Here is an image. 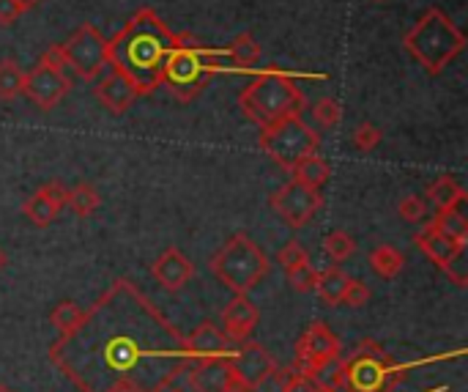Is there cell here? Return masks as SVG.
I'll list each match as a JSON object with an SVG mask.
<instances>
[{"label":"cell","mask_w":468,"mask_h":392,"mask_svg":"<svg viewBox=\"0 0 468 392\" xmlns=\"http://www.w3.org/2000/svg\"><path fill=\"white\" fill-rule=\"evenodd\" d=\"M25 71L17 61H0V102H14L22 94Z\"/></svg>","instance_id":"28"},{"label":"cell","mask_w":468,"mask_h":392,"mask_svg":"<svg viewBox=\"0 0 468 392\" xmlns=\"http://www.w3.org/2000/svg\"><path fill=\"white\" fill-rule=\"evenodd\" d=\"M222 53L230 61V69H238V71H252L261 61V45L252 39L249 33L236 36V39L228 45V50H222Z\"/></svg>","instance_id":"21"},{"label":"cell","mask_w":468,"mask_h":392,"mask_svg":"<svg viewBox=\"0 0 468 392\" xmlns=\"http://www.w3.org/2000/svg\"><path fill=\"white\" fill-rule=\"evenodd\" d=\"M269 258L246 233H233L211 258V272L236 294H249L269 274Z\"/></svg>","instance_id":"4"},{"label":"cell","mask_w":468,"mask_h":392,"mask_svg":"<svg viewBox=\"0 0 468 392\" xmlns=\"http://www.w3.org/2000/svg\"><path fill=\"white\" fill-rule=\"evenodd\" d=\"M71 88V75L69 69H61V66H52L47 61L39 58L30 71H25V86H22V94L39 107V110H52V107L61 104V99L69 94Z\"/></svg>","instance_id":"10"},{"label":"cell","mask_w":468,"mask_h":392,"mask_svg":"<svg viewBox=\"0 0 468 392\" xmlns=\"http://www.w3.org/2000/svg\"><path fill=\"white\" fill-rule=\"evenodd\" d=\"M178 42L182 36L173 33L154 9H140L126 28L107 42V58L140 96H149L162 86L165 61Z\"/></svg>","instance_id":"1"},{"label":"cell","mask_w":468,"mask_h":392,"mask_svg":"<svg viewBox=\"0 0 468 392\" xmlns=\"http://www.w3.org/2000/svg\"><path fill=\"white\" fill-rule=\"evenodd\" d=\"M190 384H192L195 392H230L236 381H233V373H230V365H228V356L192 363Z\"/></svg>","instance_id":"16"},{"label":"cell","mask_w":468,"mask_h":392,"mask_svg":"<svg viewBox=\"0 0 468 392\" xmlns=\"http://www.w3.org/2000/svg\"><path fill=\"white\" fill-rule=\"evenodd\" d=\"M427 225H433L439 233H444L447 239H452L455 244H463L468 241V220H465V214L460 206L455 208H441L433 220H427Z\"/></svg>","instance_id":"22"},{"label":"cell","mask_w":468,"mask_h":392,"mask_svg":"<svg viewBox=\"0 0 468 392\" xmlns=\"http://www.w3.org/2000/svg\"><path fill=\"white\" fill-rule=\"evenodd\" d=\"M427 198H430V203H433L439 211L441 208H455V206L465 203V190L455 182L452 176H441V178H436L433 184H430Z\"/></svg>","instance_id":"24"},{"label":"cell","mask_w":468,"mask_h":392,"mask_svg":"<svg viewBox=\"0 0 468 392\" xmlns=\"http://www.w3.org/2000/svg\"><path fill=\"white\" fill-rule=\"evenodd\" d=\"M398 214H400V217H403L406 223H414V225L430 220L427 203H424L419 195H406V198H400V203H398Z\"/></svg>","instance_id":"32"},{"label":"cell","mask_w":468,"mask_h":392,"mask_svg":"<svg viewBox=\"0 0 468 392\" xmlns=\"http://www.w3.org/2000/svg\"><path fill=\"white\" fill-rule=\"evenodd\" d=\"M20 17H22V9L14 4V0H0V25L9 28V25H14Z\"/></svg>","instance_id":"36"},{"label":"cell","mask_w":468,"mask_h":392,"mask_svg":"<svg viewBox=\"0 0 468 392\" xmlns=\"http://www.w3.org/2000/svg\"><path fill=\"white\" fill-rule=\"evenodd\" d=\"M187 356L192 363L198 360H217V356H228L230 354V340L225 338V332L220 327H214L211 321L200 324L190 338H187Z\"/></svg>","instance_id":"19"},{"label":"cell","mask_w":468,"mask_h":392,"mask_svg":"<svg viewBox=\"0 0 468 392\" xmlns=\"http://www.w3.org/2000/svg\"><path fill=\"white\" fill-rule=\"evenodd\" d=\"M269 203L282 217L285 225L299 231L318 214V208L323 206V198H320V190L304 187L296 178H291V182H285L277 192H271Z\"/></svg>","instance_id":"9"},{"label":"cell","mask_w":468,"mask_h":392,"mask_svg":"<svg viewBox=\"0 0 468 392\" xmlns=\"http://www.w3.org/2000/svg\"><path fill=\"white\" fill-rule=\"evenodd\" d=\"M345 282H348V274L340 266H329V269L318 272L315 291L327 305H340L343 302V291H345Z\"/></svg>","instance_id":"25"},{"label":"cell","mask_w":468,"mask_h":392,"mask_svg":"<svg viewBox=\"0 0 468 392\" xmlns=\"http://www.w3.org/2000/svg\"><path fill=\"white\" fill-rule=\"evenodd\" d=\"M238 107L252 124L266 129L282 118L302 116L304 94L296 78L287 71H258L255 80H249V86L238 94Z\"/></svg>","instance_id":"2"},{"label":"cell","mask_w":468,"mask_h":392,"mask_svg":"<svg viewBox=\"0 0 468 392\" xmlns=\"http://www.w3.org/2000/svg\"><path fill=\"white\" fill-rule=\"evenodd\" d=\"M304 261H310V256H307V249L299 244V241H287L279 253H277V264L287 272V269H294V266H299V264H304Z\"/></svg>","instance_id":"35"},{"label":"cell","mask_w":468,"mask_h":392,"mask_svg":"<svg viewBox=\"0 0 468 392\" xmlns=\"http://www.w3.org/2000/svg\"><path fill=\"white\" fill-rule=\"evenodd\" d=\"M225 53L222 50H211V47H198V45H187V36H182L167 61H165V71H162V86H167L178 99H192L200 88H206L208 78L217 71L222 63Z\"/></svg>","instance_id":"5"},{"label":"cell","mask_w":468,"mask_h":392,"mask_svg":"<svg viewBox=\"0 0 468 392\" xmlns=\"http://www.w3.org/2000/svg\"><path fill=\"white\" fill-rule=\"evenodd\" d=\"M107 392H142L134 381H129V379H121L118 384H113L110 389H107Z\"/></svg>","instance_id":"37"},{"label":"cell","mask_w":468,"mask_h":392,"mask_svg":"<svg viewBox=\"0 0 468 392\" xmlns=\"http://www.w3.org/2000/svg\"><path fill=\"white\" fill-rule=\"evenodd\" d=\"M14 4H17V6L22 9V14H25V12H30V9H36V6H39L42 0H14Z\"/></svg>","instance_id":"38"},{"label":"cell","mask_w":468,"mask_h":392,"mask_svg":"<svg viewBox=\"0 0 468 392\" xmlns=\"http://www.w3.org/2000/svg\"><path fill=\"white\" fill-rule=\"evenodd\" d=\"M170 392H184V389H170Z\"/></svg>","instance_id":"40"},{"label":"cell","mask_w":468,"mask_h":392,"mask_svg":"<svg viewBox=\"0 0 468 392\" xmlns=\"http://www.w3.org/2000/svg\"><path fill=\"white\" fill-rule=\"evenodd\" d=\"M351 140H353V146H356L359 151H373V149L378 146V143L383 140V132H381L375 124L365 121V124H359V127L353 129Z\"/></svg>","instance_id":"34"},{"label":"cell","mask_w":468,"mask_h":392,"mask_svg":"<svg viewBox=\"0 0 468 392\" xmlns=\"http://www.w3.org/2000/svg\"><path fill=\"white\" fill-rule=\"evenodd\" d=\"M291 173H294V178H296L299 184L312 187V190H323V187L329 184V178H332V167H329V162L323 159L318 151L302 157V159L291 167Z\"/></svg>","instance_id":"20"},{"label":"cell","mask_w":468,"mask_h":392,"mask_svg":"<svg viewBox=\"0 0 468 392\" xmlns=\"http://www.w3.org/2000/svg\"><path fill=\"white\" fill-rule=\"evenodd\" d=\"M403 45L411 53V58L419 66H424L427 75H441V71L463 53L465 36L441 9H430L406 33Z\"/></svg>","instance_id":"3"},{"label":"cell","mask_w":468,"mask_h":392,"mask_svg":"<svg viewBox=\"0 0 468 392\" xmlns=\"http://www.w3.org/2000/svg\"><path fill=\"white\" fill-rule=\"evenodd\" d=\"M367 302H370V285L362 282V280L348 277L345 291H343V302H340V305H345V307H351V310H359V307H365Z\"/></svg>","instance_id":"33"},{"label":"cell","mask_w":468,"mask_h":392,"mask_svg":"<svg viewBox=\"0 0 468 392\" xmlns=\"http://www.w3.org/2000/svg\"><path fill=\"white\" fill-rule=\"evenodd\" d=\"M285 274H287V285H291V289H294L296 294H310V291H315L318 272H315V266H312L310 261H304V264H299V266H294V269H287Z\"/></svg>","instance_id":"31"},{"label":"cell","mask_w":468,"mask_h":392,"mask_svg":"<svg viewBox=\"0 0 468 392\" xmlns=\"http://www.w3.org/2000/svg\"><path fill=\"white\" fill-rule=\"evenodd\" d=\"M318 146H320L318 132L302 116L282 118V121L266 127L261 135V149L285 170H291L302 157L315 154Z\"/></svg>","instance_id":"7"},{"label":"cell","mask_w":468,"mask_h":392,"mask_svg":"<svg viewBox=\"0 0 468 392\" xmlns=\"http://www.w3.org/2000/svg\"><path fill=\"white\" fill-rule=\"evenodd\" d=\"M312 118H315L323 129H335V127H340V121H343V104H340L337 99H332V96H323V99H318L315 107H312Z\"/></svg>","instance_id":"30"},{"label":"cell","mask_w":468,"mask_h":392,"mask_svg":"<svg viewBox=\"0 0 468 392\" xmlns=\"http://www.w3.org/2000/svg\"><path fill=\"white\" fill-rule=\"evenodd\" d=\"M375 4H383V0H375Z\"/></svg>","instance_id":"41"},{"label":"cell","mask_w":468,"mask_h":392,"mask_svg":"<svg viewBox=\"0 0 468 392\" xmlns=\"http://www.w3.org/2000/svg\"><path fill=\"white\" fill-rule=\"evenodd\" d=\"M50 321H52V327L61 330L63 335H71V332H77L83 324H85V313L77 302H71V299H63L52 307L50 313Z\"/></svg>","instance_id":"26"},{"label":"cell","mask_w":468,"mask_h":392,"mask_svg":"<svg viewBox=\"0 0 468 392\" xmlns=\"http://www.w3.org/2000/svg\"><path fill=\"white\" fill-rule=\"evenodd\" d=\"M343 371L345 384L353 392H391L406 379V371L373 340L359 346L356 354L343 365Z\"/></svg>","instance_id":"6"},{"label":"cell","mask_w":468,"mask_h":392,"mask_svg":"<svg viewBox=\"0 0 468 392\" xmlns=\"http://www.w3.org/2000/svg\"><path fill=\"white\" fill-rule=\"evenodd\" d=\"M66 198H69V190L61 184V182H50V184H42L36 190L25 203H22V214L25 220L36 228H47L52 225L61 211L66 208Z\"/></svg>","instance_id":"13"},{"label":"cell","mask_w":468,"mask_h":392,"mask_svg":"<svg viewBox=\"0 0 468 392\" xmlns=\"http://www.w3.org/2000/svg\"><path fill=\"white\" fill-rule=\"evenodd\" d=\"M63 58L69 71H75L85 83H93L104 71V66L110 63V58H107V39L91 22L80 25L71 33V39L63 45Z\"/></svg>","instance_id":"8"},{"label":"cell","mask_w":468,"mask_h":392,"mask_svg":"<svg viewBox=\"0 0 468 392\" xmlns=\"http://www.w3.org/2000/svg\"><path fill=\"white\" fill-rule=\"evenodd\" d=\"M335 360H340V340L327 324L315 321V324L304 330V335L296 343V368L302 373H310Z\"/></svg>","instance_id":"12"},{"label":"cell","mask_w":468,"mask_h":392,"mask_svg":"<svg viewBox=\"0 0 468 392\" xmlns=\"http://www.w3.org/2000/svg\"><path fill=\"white\" fill-rule=\"evenodd\" d=\"M353 249H356V241L345 231H332V233H327V239H323V253H327L329 261H335V264L348 261L353 256Z\"/></svg>","instance_id":"29"},{"label":"cell","mask_w":468,"mask_h":392,"mask_svg":"<svg viewBox=\"0 0 468 392\" xmlns=\"http://www.w3.org/2000/svg\"><path fill=\"white\" fill-rule=\"evenodd\" d=\"M416 247L422 249V253L433 261L441 272H447L457 258L465 256V247L463 244H455L452 239H447L444 233H439L433 225H424L416 236H414Z\"/></svg>","instance_id":"17"},{"label":"cell","mask_w":468,"mask_h":392,"mask_svg":"<svg viewBox=\"0 0 468 392\" xmlns=\"http://www.w3.org/2000/svg\"><path fill=\"white\" fill-rule=\"evenodd\" d=\"M258 321H261L258 305L252 302L246 294H236L222 310V332H225L228 340L244 343V340H249L252 332H255Z\"/></svg>","instance_id":"14"},{"label":"cell","mask_w":468,"mask_h":392,"mask_svg":"<svg viewBox=\"0 0 468 392\" xmlns=\"http://www.w3.org/2000/svg\"><path fill=\"white\" fill-rule=\"evenodd\" d=\"M93 96L110 110L113 116H124L129 107L134 104V99L140 96L137 94V88L121 75V71H110L104 80H99V86L93 88Z\"/></svg>","instance_id":"18"},{"label":"cell","mask_w":468,"mask_h":392,"mask_svg":"<svg viewBox=\"0 0 468 392\" xmlns=\"http://www.w3.org/2000/svg\"><path fill=\"white\" fill-rule=\"evenodd\" d=\"M6 261H9V258H6V249H4V247H0V269H4V266H6Z\"/></svg>","instance_id":"39"},{"label":"cell","mask_w":468,"mask_h":392,"mask_svg":"<svg viewBox=\"0 0 468 392\" xmlns=\"http://www.w3.org/2000/svg\"><path fill=\"white\" fill-rule=\"evenodd\" d=\"M228 365H230L233 381L244 389H255L277 371L271 354L261 343H252V340L238 343V348L228 354Z\"/></svg>","instance_id":"11"},{"label":"cell","mask_w":468,"mask_h":392,"mask_svg":"<svg viewBox=\"0 0 468 392\" xmlns=\"http://www.w3.org/2000/svg\"><path fill=\"white\" fill-rule=\"evenodd\" d=\"M66 206L75 211L77 217H91V214H96V208L101 206V195H99V190L93 184L83 182L75 190H69Z\"/></svg>","instance_id":"27"},{"label":"cell","mask_w":468,"mask_h":392,"mask_svg":"<svg viewBox=\"0 0 468 392\" xmlns=\"http://www.w3.org/2000/svg\"><path fill=\"white\" fill-rule=\"evenodd\" d=\"M403 266H406V256L400 253L398 247H391V244H381L370 253V269L378 277H383V280L398 277L403 272Z\"/></svg>","instance_id":"23"},{"label":"cell","mask_w":468,"mask_h":392,"mask_svg":"<svg viewBox=\"0 0 468 392\" xmlns=\"http://www.w3.org/2000/svg\"><path fill=\"white\" fill-rule=\"evenodd\" d=\"M151 274L165 291H182L184 285L195 277V264L190 261V256L182 253V249L170 247L154 261Z\"/></svg>","instance_id":"15"}]
</instances>
